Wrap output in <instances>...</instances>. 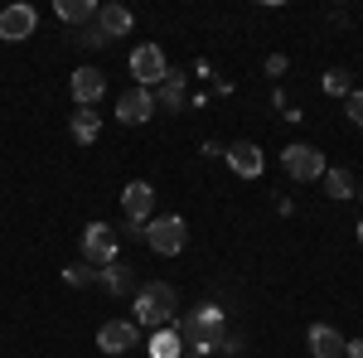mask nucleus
Here are the masks:
<instances>
[{
	"mask_svg": "<svg viewBox=\"0 0 363 358\" xmlns=\"http://www.w3.org/2000/svg\"><path fill=\"white\" fill-rule=\"evenodd\" d=\"M174 310H179V296H174V286L165 281H155V286H140L136 291V330H169L174 325Z\"/></svg>",
	"mask_w": 363,
	"mask_h": 358,
	"instance_id": "nucleus-1",
	"label": "nucleus"
},
{
	"mask_svg": "<svg viewBox=\"0 0 363 358\" xmlns=\"http://www.w3.org/2000/svg\"><path fill=\"white\" fill-rule=\"evenodd\" d=\"M174 334H184V339L194 344L199 354H208V349H233V334H228L223 310H218V305H203L194 320H189L184 330H174Z\"/></svg>",
	"mask_w": 363,
	"mask_h": 358,
	"instance_id": "nucleus-2",
	"label": "nucleus"
},
{
	"mask_svg": "<svg viewBox=\"0 0 363 358\" xmlns=\"http://www.w3.org/2000/svg\"><path fill=\"white\" fill-rule=\"evenodd\" d=\"M145 242H150V252H160V257H179V252H184V242H189V228H184V218H174V213L150 218Z\"/></svg>",
	"mask_w": 363,
	"mask_h": 358,
	"instance_id": "nucleus-3",
	"label": "nucleus"
},
{
	"mask_svg": "<svg viewBox=\"0 0 363 358\" xmlns=\"http://www.w3.org/2000/svg\"><path fill=\"white\" fill-rule=\"evenodd\" d=\"M281 165H286V174L291 179H301V184H310V179H320L325 174V155L315 150V145H306V140H296V145H286L281 150Z\"/></svg>",
	"mask_w": 363,
	"mask_h": 358,
	"instance_id": "nucleus-4",
	"label": "nucleus"
},
{
	"mask_svg": "<svg viewBox=\"0 0 363 358\" xmlns=\"http://www.w3.org/2000/svg\"><path fill=\"white\" fill-rule=\"evenodd\" d=\"M165 73H169V63L165 54H160V44H140L136 54H131V78H136V87H160L165 83Z\"/></svg>",
	"mask_w": 363,
	"mask_h": 358,
	"instance_id": "nucleus-5",
	"label": "nucleus"
},
{
	"mask_svg": "<svg viewBox=\"0 0 363 358\" xmlns=\"http://www.w3.org/2000/svg\"><path fill=\"white\" fill-rule=\"evenodd\" d=\"M116 228L112 223H87L83 228V257L87 262H97V267H112L116 262Z\"/></svg>",
	"mask_w": 363,
	"mask_h": 358,
	"instance_id": "nucleus-6",
	"label": "nucleus"
},
{
	"mask_svg": "<svg viewBox=\"0 0 363 358\" xmlns=\"http://www.w3.org/2000/svg\"><path fill=\"white\" fill-rule=\"evenodd\" d=\"M39 29V10L25 5V0H15V5H5L0 10V39H10V44H20Z\"/></svg>",
	"mask_w": 363,
	"mask_h": 358,
	"instance_id": "nucleus-7",
	"label": "nucleus"
},
{
	"mask_svg": "<svg viewBox=\"0 0 363 358\" xmlns=\"http://www.w3.org/2000/svg\"><path fill=\"white\" fill-rule=\"evenodd\" d=\"M136 339H140L136 320H107V325L97 330V349L112 354V358H121L126 349H136Z\"/></svg>",
	"mask_w": 363,
	"mask_h": 358,
	"instance_id": "nucleus-8",
	"label": "nucleus"
},
{
	"mask_svg": "<svg viewBox=\"0 0 363 358\" xmlns=\"http://www.w3.org/2000/svg\"><path fill=\"white\" fill-rule=\"evenodd\" d=\"M223 160H228V169L238 174V179H257L262 169H267V160H262V145H252V140H233L223 150Z\"/></svg>",
	"mask_w": 363,
	"mask_h": 358,
	"instance_id": "nucleus-9",
	"label": "nucleus"
},
{
	"mask_svg": "<svg viewBox=\"0 0 363 358\" xmlns=\"http://www.w3.org/2000/svg\"><path fill=\"white\" fill-rule=\"evenodd\" d=\"M116 116H121L126 126L150 121V116H155V92H145V87H126V92L116 97Z\"/></svg>",
	"mask_w": 363,
	"mask_h": 358,
	"instance_id": "nucleus-10",
	"label": "nucleus"
},
{
	"mask_svg": "<svg viewBox=\"0 0 363 358\" xmlns=\"http://www.w3.org/2000/svg\"><path fill=\"white\" fill-rule=\"evenodd\" d=\"M121 208H126L131 223H145L150 213H155V189H150L145 179H131V184L121 189Z\"/></svg>",
	"mask_w": 363,
	"mask_h": 358,
	"instance_id": "nucleus-11",
	"label": "nucleus"
},
{
	"mask_svg": "<svg viewBox=\"0 0 363 358\" xmlns=\"http://www.w3.org/2000/svg\"><path fill=\"white\" fill-rule=\"evenodd\" d=\"M68 92H73V102H78V107H92V102H102L107 78H102L97 68H78V73L68 78Z\"/></svg>",
	"mask_w": 363,
	"mask_h": 358,
	"instance_id": "nucleus-12",
	"label": "nucleus"
},
{
	"mask_svg": "<svg viewBox=\"0 0 363 358\" xmlns=\"http://www.w3.org/2000/svg\"><path fill=\"white\" fill-rule=\"evenodd\" d=\"M306 344H310L315 358H344V344H349V339H344L339 330H330V325H310Z\"/></svg>",
	"mask_w": 363,
	"mask_h": 358,
	"instance_id": "nucleus-13",
	"label": "nucleus"
},
{
	"mask_svg": "<svg viewBox=\"0 0 363 358\" xmlns=\"http://www.w3.org/2000/svg\"><path fill=\"white\" fill-rule=\"evenodd\" d=\"M131 10L126 5H97V29L107 34V39H121V34H131Z\"/></svg>",
	"mask_w": 363,
	"mask_h": 358,
	"instance_id": "nucleus-14",
	"label": "nucleus"
},
{
	"mask_svg": "<svg viewBox=\"0 0 363 358\" xmlns=\"http://www.w3.org/2000/svg\"><path fill=\"white\" fill-rule=\"evenodd\" d=\"M155 107H184V73H165V83L155 87Z\"/></svg>",
	"mask_w": 363,
	"mask_h": 358,
	"instance_id": "nucleus-15",
	"label": "nucleus"
},
{
	"mask_svg": "<svg viewBox=\"0 0 363 358\" xmlns=\"http://www.w3.org/2000/svg\"><path fill=\"white\" fill-rule=\"evenodd\" d=\"M97 136H102V116H97L92 107H83L78 116H73V140H78V145H92Z\"/></svg>",
	"mask_w": 363,
	"mask_h": 358,
	"instance_id": "nucleus-16",
	"label": "nucleus"
},
{
	"mask_svg": "<svg viewBox=\"0 0 363 358\" xmlns=\"http://www.w3.org/2000/svg\"><path fill=\"white\" fill-rule=\"evenodd\" d=\"M58 20L87 25V20H97V5H92V0H58Z\"/></svg>",
	"mask_w": 363,
	"mask_h": 358,
	"instance_id": "nucleus-17",
	"label": "nucleus"
},
{
	"mask_svg": "<svg viewBox=\"0 0 363 358\" xmlns=\"http://www.w3.org/2000/svg\"><path fill=\"white\" fill-rule=\"evenodd\" d=\"M102 286H107L112 296H126V291H136V276H131V267H121V262H112V267L102 272Z\"/></svg>",
	"mask_w": 363,
	"mask_h": 358,
	"instance_id": "nucleus-18",
	"label": "nucleus"
},
{
	"mask_svg": "<svg viewBox=\"0 0 363 358\" xmlns=\"http://www.w3.org/2000/svg\"><path fill=\"white\" fill-rule=\"evenodd\" d=\"M150 358H179V334H174V325L150 334Z\"/></svg>",
	"mask_w": 363,
	"mask_h": 358,
	"instance_id": "nucleus-19",
	"label": "nucleus"
},
{
	"mask_svg": "<svg viewBox=\"0 0 363 358\" xmlns=\"http://www.w3.org/2000/svg\"><path fill=\"white\" fill-rule=\"evenodd\" d=\"M320 179H325V194H330V198H354V179H349V169H325Z\"/></svg>",
	"mask_w": 363,
	"mask_h": 358,
	"instance_id": "nucleus-20",
	"label": "nucleus"
},
{
	"mask_svg": "<svg viewBox=\"0 0 363 358\" xmlns=\"http://www.w3.org/2000/svg\"><path fill=\"white\" fill-rule=\"evenodd\" d=\"M325 92H330V97H349V92H354V87H349V73H344V68H330V73H325Z\"/></svg>",
	"mask_w": 363,
	"mask_h": 358,
	"instance_id": "nucleus-21",
	"label": "nucleus"
},
{
	"mask_svg": "<svg viewBox=\"0 0 363 358\" xmlns=\"http://www.w3.org/2000/svg\"><path fill=\"white\" fill-rule=\"evenodd\" d=\"M344 107H349V121L363 126V92H349V97H344Z\"/></svg>",
	"mask_w": 363,
	"mask_h": 358,
	"instance_id": "nucleus-22",
	"label": "nucleus"
},
{
	"mask_svg": "<svg viewBox=\"0 0 363 358\" xmlns=\"http://www.w3.org/2000/svg\"><path fill=\"white\" fill-rule=\"evenodd\" d=\"M63 281H68V286H87L92 272H87V267H63Z\"/></svg>",
	"mask_w": 363,
	"mask_h": 358,
	"instance_id": "nucleus-23",
	"label": "nucleus"
},
{
	"mask_svg": "<svg viewBox=\"0 0 363 358\" xmlns=\"http://www.w3.org/2000/svg\"><path fill=\"white\" fill-rule=\"evenodd\" d=\"M83 44H87V49H102V44H107V34H102V29H97V25H87Z\"/></svg>",
	"mask_w": 363,
	"mask_h": 358,
	"instance_id": "nucleus-24",
	"label": "nucleus"
},
{
	"mask_svg": "<svg viewBox=\"0 0 363 358\" xmlns=\"http://www.w3.org/2000/svg\"><path fill=\"white\" fill-rule=\"evenodd\" d=\"M116 237H145V228H140V223H131V218H126V228H121Z\"/></svg>",
	"mask_w": 363,
	"mask_h": 358,
	"instance_id": "nucleus-25",
	"label": "nucleus"
},
{
	"mask_svg": "<svg viewBox=\"0 0 363 358\" xmlns=\"http://www.w3.org/2000/svg\"><path fill=\"white\" fill-rule=\"evenodd\" d=\"M344 358H363V339H349L344 344Z\"/></svg>",
	"mask_w": 363,
	"mask_h": 358,
	"instance_id": "nucleus-26",
	"label": "nucleus"
},
{
	"mask_svg": "<svg viewBox=\"0 0 363 358\" xmlns=\"http://www.w3.org/2000/svg\"><path fill=\"white\" fill-rule=\"evenodd\" d=\"M359 242H363V223H359Z\"/></svg>",
	"mask_w": 363,
	"mask_h": 358,
	"instance_id": "nucleus-27",
	"label": "nucleus"
},
{
	"mask_svg": "<svg viewBox=\"0 0 363 358\" xmlns=\"http://www.w3.org/2000/svg\"><path fill=\"white\" fill-rule=\"evenodd\" d=\"M189 358H208V354H189Z\"/></svg>",
	"mask_w": 363,
	"mask_h": 358,
	"instance_id": "nucleus-28",
	"label": "nucleus"
}]
</instances>
